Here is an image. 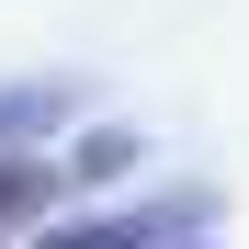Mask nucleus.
Masks as SVG:
<instances>
[{"mask_svg": "<svg viewBox=\"0 0 249 249\" xmlns=\"http://www.w3.org/2000/svg\"><path fill=\"white\" fill-rule=\"evenodd\" d=\"M181 249H204V238H181Z\"/></svg>", "mask_w": 249, "mask_h": 249, "instance_id": "5", "label": "nucleus"}, {"mask_svg": "<svg viewBox=\"0 0 249 249\" xmlns=\"http://www.w3.org/2000/svg\"><path fill=\"white\" fill-rule=\"evenodd\" d=\"M124 170H147V136L136 124H91V136L57 159V181H124Z\"/></svg>", "mask_w": 249, "mask_h": 249, "instance_id": "3", "label": "nucleus"}, {"mask_svg": "<svg viewBox=\"0 0 249 249\" xmlns=\"http://www.w3.org/2000/svg\"><path fill=\"white\" fill-rule=\"evenodd\" d=\"M46 193H57V159H0V227L46 215Z\"/></svg>", "mask_w": 249, "mask_h": 249, "instance_id": "4", "label": "nucleus"}, {"mask_svg": "<svg viewBox=\"0 0 249 249\" xmlns=\"http://www.w3.org/2000/svg\"><path fill=\"white\" fill-rule=\"evenodd\" d=\"M193 227H215V193L181 181L159 204H102V215H46V238L34 249H181Z\"/></svg>", "mask_w": 249, "mask_h": 249, "instance_id": "1", "label": "nucleus"}, {"mask_svg": "<svg viewBox=\"0 0 249 249\" xmlns=\"http://www.w3.org/2000/svg\"><path fill=\"white\" fill-rule=\"evenodd\" d=\"M68 113H79L68 79H12V91H0V159H46V136Z\"/></svg>", "mask_w": 249, "mask_h": 249, "instance_id": "2", "label": "nucleus"}]
</instances>
